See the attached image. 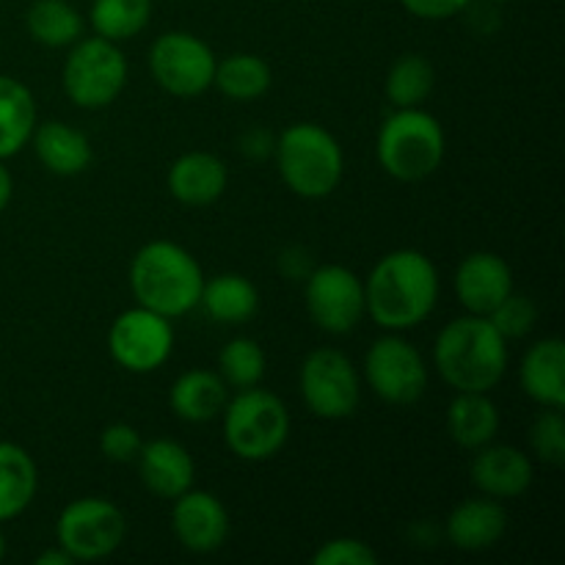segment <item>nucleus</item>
<instances>
[{"instance_id":"c9c22d12","label":"nucleus","mask_w":565,"mask_h":565,"mask_svg":"<svg viewBox=\"0 0 565 565\" xmlns=\"http://www.w3.org/2000/svg\"><path fill=\"white\" fill-rule=\"evenodd\" d=\"M408 14L419 20H450V17L467 11L475 0H401Z\"/></svg>"},{"instance_id":"ea45409f","label":"nucleus","mask_w":565,"mask_h":565,"mask_svg":"<svg viewBox=\"0 0 565 565\" xmlns=\"http://www.w3.org/2000/svg\"><path fill=\"white\" fill-rule=\"evenodd\" d=\"M6 555V539H3V530H0V561H3Z\"/></svg>"},{"instance_id":"f03ea898","label":"nucleus","mask_w":565,"mask_h":565,"mask_svg":"<svg viewBox=\"0 0 565 565\" xmlns=\"http://www.w3.org/2000/svg\"><path fill=\"white\" fill-rule=\"evenodd\" d=\"M434 364L456 392H491L508 370V340L483 315H463L439 331Z\"/></svg>"},{"instance_id":"20e7f679","label":"nucleus","mask_w":565,"mask_h":565,"mask_svg":"<svg viewBox=\"0 0 565 565\" xmlns=\"http://www.w3.org/2000/svg\"><path fill=\"white\" fill-rule=\"evenodd\" d=\"M274 154L285 185L301 199L331 196L345 171L342 147L315 121L287 127L276 141Z\"/></svg>"},{"instance_id":"cd10ccee","label":"nucleus","mask_w":565,"mask_h":565,"mask_svg":"<svg viewBox=\"0 0 565 565\" xmlns=\"http://www.w3.org/2000/svg\"><path fill=\"white\" fill-rule=\"evenodd\" d=\"M25 28L33 42L44 47H70L83 36V17L66 0H33Z\"/></svg>"},{"instance_id":"6ab92c4d","label":"nucleus","mask_w":565,"mask_h":565,"mask_svg":"<svg viewBox=\"0 0 565 565\" xmlns=\"http://www.w3.org/2000/svg\"><path fill=\"white\" fill-rule=\"evenodd\" d=\"M519 381L530 401L541 408L565 406V342L561 337H544L527 348Z\"/></svg>"},{"instance_id":"393cba45","label":"nucleus","mask_w":565,"mask_h":565,"mask_svg":"<svg viewBox=\"0 0 565 565\" xmlns=\"http://www.w3.org/2000/svg\"><path fill=\"white\" fill-rule=\"evenodd\" d=\"M36 99L25 83L0 75V160L14 158L33 136Z\"/></svg>"},{"instance_id":"4be33fe9","label":"nucleus","mask_w":565,"mask_h":565,"mask_svg":"<svg viewBox=\"0 0 565 565\" xmlns=\"http://www.w3.org/2000/svg\"><path fill=\"white\" fill-rule=\"evenodd\" d=\"M230 401V386L224 384L218 373L213 370H188L174 381L169 392L171 412L182 423L202 425L218 417Z\"/></svg>"},{"instance_id":"9d476101","label":"nucleus","mask_w":565,"mask_h":565,"mask_svg":"<svg viewBox=\"0 0 565 565\" xmlns=\"http://www.w3.org/2000/svg\"><path fill=\"white\" fill-rule=\"evenodd\" d=\"M215 55L204 39L185 31H169L149 50V72L171 97H199L213 86Z\"/></svg>"},{"instance_id":"4c0bfd02","label":"nucleus","mask_w":565,"mask_h":565,"mask_svg":"<svg viewBox=\"0 0 565 565\" xmlns=\"http://www.w3.org/2000/svg\"><path fill=\"white\" fill-rule=\"evenodd\" d=\"M75 561H72V555L66 550H61L58 544L53 546V550L42 552V555L36 557V565H72Z\"/></svg>"},{"instance_id":"ddd939ff","label":"nucleus","mask_w":565,"mask_h":565,"mask_svg":"<svg viewBox=\"0 0 565 565\" xmlns=\"http://www.w3.org/2000/svg\"><path fill=\"white\" fill-rule=\"evenodd\" d=\"M307 312L326 334H351L367 315L364 281L345 265H320L307 276Z\"/></svg>"},{"instance_id":"5701e85b","label":"nucleus","mask_w":565,"mask_h":565,"mask_svg":"<svg viewBox=\"0 0 565 565\" xmlns=\"http://www.w3.org/2000/svg\"><path fill=\"white\" fill-rule=\"evenodd\" d=\"M447 434L463 450H480L500 434V408L489 392H456L447 408Z\"/></svg>"},{"instance_id":"a878e982","label":"nucleus","mask_w":565,"mask_h":565,"mask_svg":"<svg viewBox=\"0 0 565 565\" xmlns=\"http://www.w3.org/2000/svg\"><path fill=\"white\" fill-rule=\"evenodd\" d=\"M199 307H204V312L213 320H218V323L237 326L257 315L259 292L246 276L221 274L210 281L204 279Z\"/></svg>"},{"instance_id":"c756f323","label":"nucleus","mask_w":565,"mask_h":565,"mask_svg":"<svg viewBox=\"0 0 565 565\" xmlns=\"http://www.w3.org/2000/svg\"><path fill=\"white\" fill-rule=\"evenodd\" d=\"M92 28L108 42H127L149 25L152 0H94Z\"/></svg>"},{"instance_id":"a19ab883","label":"nucleus","mask_w":565,"mask_h":565,"mask_svg":"<svg viewBox=\"0 0 565 565\" xmlns=\"http://www.w3.org/2000/svg\"><path fill=\"white\" fill-rule=\"evenodd\" d=\"M491 3H511V0H491Z\"/></svg>"},{"instance_id":"412c9836","label":"nucleus","mask_w":565,"mask_h":565,"mask_svg":"<svg viewBox=\"0 0 565 565\" xmlns=\"http://www.w3.org/2000/svg\"><path fill=\"white\" fill-rule=\"evenodd\" d=\"M31 141L36 158L42 160L50 174L77 177L92 166L94 152L88 138L64 121H44V125L33 127Z\"/></svg>"},{"instance_id":"f257e3e1","label":"nucleus","mask_w":565,"mask_h":565,"mask_svg":"<svg viewBox=\"0 0 565 565\" xmlns=\"http://www.w3.org/2000/svg\"><path fill=\"white\" fill-rule=\"evenodd\" d=\"M439 301V270L414 248L381 257L364 285L367 315L386 331H406L425 323Z\"/></svg>"},{"instance_id":"dca6fc26","label":"nucleus","mask_w":565,"mask_h":565,"mask_svg":"<svg viewBox=\"0 0 565 565\" xmlns=\"http://www.w3.org/2000/svg\"><path fill=\"white\" fill-rule=\"evenodd\" d=\"M469 475H472V483L478 486V491H483V497L516 500L533 486L535 469L533 461L513 445L489 441L486 447L475 450Z\"/></svg>"},{"instance_id":"0eeeda50","label":"nucleus","mask_w":565,"mask_h":565,"mask_svg":"<svg viewBox=\"0 0 565 565\" xmlns=\"http://www.w3.org/2000/svg\"><path fill=\"white\" fill-rule=\"evenodd\" d=\"M64 92L77 108L99 110L116 103L127 86V58L119 44L103 36L77 39L61 72Z\"/></svg>"},{"instance_id":"9b49d317","label":"nucleus","mask_w":565,"mask_h":565,"mask_svg":"<svg viewBox=\"0 0 565 565\" xmlns=\"http://www.w3.org/2000/svg\"><path fill=\"white\" fill-rule=\"evenodd\" d=\"M364 379L384 403L412 406L428 390V364L412 342L386 334L364 353Z\"/></svg>"},{"instance_id":"2f4dec72","label":"nucleus","mask_w":565,"mask_h":565,"mask_svg":"<svg viewBox=\"0 0 565 565\" xmlns=\"http://www.w3.org/2000/svg\"><path fill=\"white\" fill-rule=\"evenodd\" d=\"M530 445L535 456L550 467H563L565 463V417L563 408H541L539 417L530 428Z\"/></svg>"},{"instance_id":"1a4fd4ad","label":"nucleus","mask_w":565,"mask_h":565,"mask_svg":"<svg viewBox=\"0 0 565 565\" xmlns=\"http://www.w3.org/2000/svg\"><path fill=\"white\" fill-rule=\"evenodd\" d=\"M301 397L320 419H348L362 401V381L351 359L337 348H318L301 364Z\"/></svg>"},{"instance_id":"c85d7f7f","label":"nucleus","mask_w":565,"mask_h":565,"mask_svg":"<svg viewBox=\"0 0 565 565\" xmlns=\"http://www.w3.org/2000/svg\"><path fill=\"white\" fill-rule=\"evenodd\" d=\"M436 72L425 55L406 53L386 72L384 92L395 108H423L425 99L434 94Z\"/></svg>"},{"instance_id":"f3484780","label":"nucleus","mask_w":565,"mask_h":565,"mask_svg":"<svg viewBox=\"0 0 565 565\" xmlns=\"http://www.w3.org/2000/svg\"><path fill=\"white\" fill-rule=\"evenodd\" d=\"M138 475L141 483L152 491L160 500H174L182 491L193 489V478H196V467L193 458L180 441L171 439H152L141 445L138 452Z\"/></svg>"},{"instance_id":"6e6552de","label":"nucleus","mask_w":565,"mask_h":565,"mask_svg":"<svg viewBox=\"0 0 565 565\" xmlns=\"http://www.w3.org/2000/svg\"><path fill=\"white\" fill-rule=\"evenodd\" d=\"M127 535V519L110 500L83 497L70 502L55 522V539L75 563L103 561L114 555Z\"/></svg>"},{"instance_id":"7ed1b4c3","label":"nucleus","mask_w":565,"mask_h":565,"mask_svg":"<svg viewBox=\"0 0 565 565\" xmlns=\"http://www.w3.org/2000/svg\"><path fill=\"white\" fill-rule=\"evenodd\" d=\"M204 274L188 248L171 241H152L130 263V290L138 307L163 318H182L199 307Z\"/></svg>"},{"instance_id":"e433bc0d","label":"nucleus","mask_w":565,"mask_h":565,"mask_svg":"<svg viewBox=\"0 0 565 565\" xmlns=\"http://www.w3.org/2000/svg\"><path fill=\"white\" fill-rule=\"evenodd\" d=\"M243 152L252 154V158H265L268 152H274L276 141L270 138L268 130H252L243 136Z\"/></svg>"},{"instance_id":"39448f33","label":"nucleus","mask_w":565,"mask_h":565,"mask_svg":"<svg viewBox=\"0 0 565 565\" xmlns=\"http://www.w3.org/2000/svg\"><path fill=\"white\" fill-rule=\"evenodd\" d=\"M445 130L439 119L423 108H397L381 125L375 154L381 169L397 182H423L445 160Z\"/></svg>"},{"instance_id":"b1692460","label":"nucleus","mask_w":565,"mask_h":565,"mask_svg":"<svg viewBox=\"0 0 565 565\" xmlns=\"http://www.w3.org/2000/svg\"><path fill=\"white\" fill-rule=\"evenodd\" d=\"M39 489V469L28 450L14 441H0V522L28 511Z\"/></svg>"},{"instance_id":"72a5a7b5","label":"nucleus","mask_w":565,"mask_h":565,"mask_svg":"<svg viewBox=\"0 0 565 565\" xmlns=\"http://www.w3.org/2000/svg\"><path fill=\"white\" fill-rule=\"evenodd\" d=\"M315 565H379L373 546L362 539H331L312 555Z\"/></svg>"},{"instance_id":"aec40b11","label":"nucleus","mask_w":565,"mask_h":565,"mask_svg":"<svg viewBox=\"0 0 565 565\" xmlns=\"http://www.w3.org/2000/svg\"><path fill=\"white\" fill-rule=\"evenodd\" d=\"M508 530V513L500 500H467L456 505L447 516L445 533L456 550L461 552H486L502 541Z\"/></svg>"},{"instance_id":"f8f14e48","label":"nucleus","mask_w":565,"mask_h":565,"mask_svg":"<svg viewBox=\"0 0 565 565\" xmlns=\"http://www.w3.org/2000/svg\"><path fill=\"white\" fill-rule=\"evenodd\" d=\"M174 348L171 320L152 309L132 307L116 315L108 331V351L127 373H154L163 367Z\"/></svg>"},{"instance_id":"473e14b6","label":"nucleus","mask_w":565,"mask_h":565,"mask_svg":"<svg viewBox=\"0 0 565 565\" xmlns=\"http://www.w3.org/2000/svg\"><path fill=\"white\" fill-rule=\"evenodd\" d=\"M491 326L500 331L505 340H522L530 331L535 329V320H539V307L530 296H522V292L513 290L494 312L489 315Z\"/></svg>"},{"instance_id":"bb28decb","label":"nucleus","mask_w":565,"mask_h":565,"mask_svg":"<svg viewBox=\"0 0 565 565\" xmlns=\"http://www.w3.org/2000/svg\"><path fill=\"white\" fill-rule=\"evenodd\" d=\"M270 81H274L270 66L254 53H235L226 55L224 61H215L213 86L235 103L259 99L270 88Z\"/></svg>"},{"instance_id":"2eb2a0df","label":"nucleus","mask_w":565,"mask_h":565,"mask_svg":"<svg viewBox=\"0 0 565 565\" xmlns=\"http://www.w3.org/2000/svg\"><path fill=\"white\" fill-rule=\"evenodd\" d=\"M513 292V270L500 254L472 252L456 270V296L469 315L489 318Z\"/></svg>"},{"instance_id":"4468645a","label":"nucleus","mask_w":565,"mask_h":565,"mask_svg":"<svg viewBox=\"0 0 565 565\" xmlns=\"http://www.w3.org/2000/svg\"><path fill=\"white\" fill-rule=\"evenodd\" d=\"M171 508V530L182 550L193 555H210L221 550L230 539V513L224 502L210 491L188 489L180 497H174Z\"/></svg>"},{"instance_id":"a211bd4d","label":"nucleus","mask_w":565,"mask_h":565,"mask_svg":"<svg viewBox=\"0 0 565 565\" xmlns=\"http://www.w3.org/2000/svg\"><path fill=\"white\" fill-rule=\"evenodd\" d=\"M226 185H230V171L213 152H185L169 169V193L188 207H207L218 202Z\"/></svg>"},{"instance_id":"58836bf2","label":"nucleus","mask_w":565,"mask_h":565,"mask_svg":"<svg viewBox=\"0 0 565 565\" xmlns=\"http://www.w3.org/2000/svg\"><path fill=\"white\" fill-rule=\"evenodd\" d=\"M11 193H14V180H11L9 169H6L3 160H0V213H3V210L9 207Z\"/></svg>"},{"instance_id":"f704fd0d","label":"nucleus","mask_w":565,"mask_h":565,"mask_svg":"<svg viewBox=\"0 0 565 565\" xmlns=\"http://www.w3.org/2000/svg\"><path fill=\"white\" fill-rule=\"evenodd\" d=\"M141 434L127 423H114L99 434V450H103V456L114 463L136 461L138 452H141Z\"/></svg>"},{"instance_id":"7c9ffc66","label":"nucleus","mask_w":565,"mask_h":565,"mask_svg":"<svg viewBox=\"0 0 565 565\" xmlns=\"http://www.w3.org/2000/svg\"><path fill=\"white\" fill-rule=\"evenodd\" d=\"M218 375L232 390H248L259 386L265 379V353L248 337H235L226 342L218 353Z\"/></svg>"},{"instance_id":"423d86ee","label":"nucleus","mask_w":565,"mask_h":565,"mask_svg":"<svg viewBox=\"0 0 565 565\" xmlns=\"http://www.w3.org/2000/svg\"><path fill=\"white\" fill-rule=\"evenodd\" d=\"M224 441L241 461H270L290 436L287 406L268 390H237L224 406Z\"/></svg>"}]
</instances>
